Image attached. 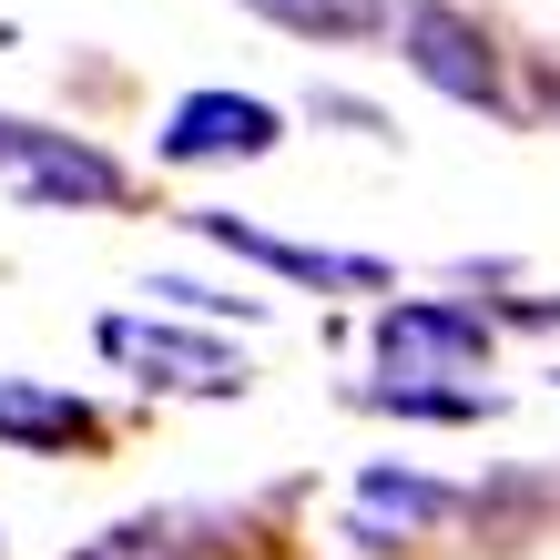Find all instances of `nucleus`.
<instances>
[{"mask_svg": "<svg viewBox=\"0 0 560 560\" xmlns=\"http://www.w3.org/2000/svg\"><path fill=\"white\" fill-rule=\"evenodd\" d=\"M387 31H398V51H408V72L428 92H448V103H479V113H510V92H500V51H489V31L469 11H448V0H398L387 11Z\"/></svg>", "mask_w": 560, "mask_h": 560, "instance_id": "f257e3e1", "label": "nucleus"}, {"mask_svg": "<svg viewBox=\"0 0 560 560\" xmlns=\"http://www.w3.org/2000/svg\"><path fill=\"white\" fill-rule=\"evenodd\" d=\"M82 560H174V550H163L153 530H113V540H92Z\"/></svg>", "mask_w": 560, "mask_h": 560, "instance_id": "9b49d317", "label": "nucleus"}, {"mask_svg": "<svg viewBox=\"0 0 560 560\" xmlns=\"http://www.w3.org/2000/svg\"><path fill=\"white\" fill-rule=\"evenodd\" d=\"M357 500H368V520H377V510H398V540H408V530H428V520H448V510H458V489L418 479V469H368V479H357Z\"/></svg>", "mask_w": 560, "mask_h": 560, "instance_id": "9d476101", "label": "nucleus"}, {"mask_svg": "<svg viewBox=\"0 0 560 560\" xmlns=\"http://www.w3.org/2000/svg\"><path fill=\"white\" fill-rule=\"evenodd\" d=\"M153 153L163 163H255V153H276V103H255V92H184L163 113Z\"/></svg>", "mask_w": 560, "mask_h": 560, "instance_id": "20e7f679", "label": "nucleus"}, {"mask_svg": "<svg viewBox=\"0 0 560 560\" xmlns=\"http://www.w3.org/2000/svg\"><path fill=\"white\" fill-rule=\"evenodd\" d=\"M21 194H31V205H122V163L92 153V143H72V133H31Z\"/></svg>", "mask_w": 560, "mask_h": 560, "instance_id": "0eeeda50", "label": "nucleus"}, {"mask_svg": "<svg viewBox=\"0 0 560 560\" xmlns=\"http://www.w3.org/2000/svg\"><path fill=\"white\" fill-rule=\"evenodd\" d=\"M357 408H398V418H448V428H469V418H489L500 398H489V387H428V377H368V387H357Z\"/></svg>", "mask_w": 560, "mask_h": 560, "instance_id": "6e6552de", "label": "nucleus"}, {"mask_svg": "<svg viewBox=\"0 0 560 560\" xmlns=\"http://www.w3.org/2000/svg\"><path fill=\"white\" fill-rule=\"evenodd\" d=\"M31 133H42V122H11V113H0V163H11V174H21V153H31Z\"/></svg>", "mask_w": 560, "mask_h": 560, "instance_id": "f8f14e48", "label": "nucleus"}, {"mask_svg": "<svg viewBox=\"0 0 560 560\" xmlns=\"http://www.w3.org/2000/svg\"><path fill=\"white\" fill-rule=\"evenodd\" d=\"M103 357L143 368V387H184V398H235L245 387V357L224 337H194V326H163V316H103L92 326Z\"/></svg>", "mask_w": 560, "mask_h": 560, "instance_id": "f03ea898", "label": "nucleus"}, {"mask_svg": "<svg viewBox=\"0 0 560 560\" xmlns=\"http://www.w3.org/2000/svg\"><path fill=\"white\" fill-rule=\"evenodd\" d=\"M245 11H266L285 31H306V42H357V31H377L398 0H245Z\"/></svg>", "mask_w": 560, "mask_h": 560, "instance_id": "1a4fd4ad", "label": "nucleus"}, {"mask_svg": "<svg viewBox=\"0 0 560 560\" xmlns=\"http://www.w3.org/2000/svg\"><path fill=\"white\" fill-rule=\"evenodd\" d=\"M489 326L479 306H448V295H398L377 306V357L398 377H458V368H489Z\"/></svg>", "mask_w": 560, "mask_h": 560, "instance_id": "7ed1b4c3", "label": "nucleus"}, {"mask_svg": "<svg viewBox=\"0 0 560 560\" xmlns=\"http://www.w3.org/2000/svg\"><path fill=\"white\" fill-rule=\"evenodd\" d=\"M0 448H31V458L103 448V408L72 398V387H42V377H0Z\"/></svg>", "mask_w": 560, "mask_h": 560, "instance_id": "423d86ee", "label": "nucleus"}, {"mask_svg": "<svg viewBox=\"0 0 560 560\" xmlns=\"http://www.w3.org/2000/svg\"><path fill=\"white\" fill-rule=\"evenodd\" d=\"M194 235L224 245V255H245V266H276V276H295V285H337V295H377V285H387L377 255H326V245L266 235V224H245V214H194Z\"/></svg>", "mask_w": 560, "mask_h": 560, "instance_id": "39448f33", "label": "nucleus"}]
</instances>
